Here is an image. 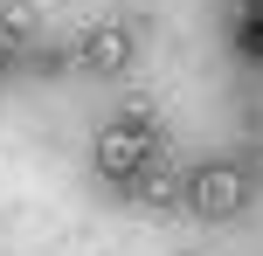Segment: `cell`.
Returning a JSON list of instances; mask_svg holds the SVG:
<instances>
[{
    "label": "cell",
    "mask_w": 263,
    "mask_h": 256,
    "mask_svg": "<svg viewBox=\"0 0 263 256\" xmlns=\"http://www.w3.org/2000/svg\"><path fill=\"white\" fill-rule=\"evenodd\" d=\"M0 63H7V42H0Z\"/></svg>",
    "instance_id": "5"
},
{
    "label": "cell",
    "mask_w": 263,
    "mask_h": 256,
    "mask_svg": "<svg viewBox=\"0 0 263 256\" xmlns=\"http://www.w3.org/2000/svg\"><path fill=\"white\" fill-rule=\"evenodd\" d=\"M139 187H145V201H153V208H166V201H180V180H139Z\"/></svg>",
    "instance_id": "4"
},
{
    "label": "cell",
    "mask_w": 263,
    "mask_h": 256,
    "mask_svg": "<svg viewBox=\"0 0 263 256\" xmlns=\"http://www.w3.org/2000/svg\"><path fill=\"white\" fill-rule=\"evenodd\" d=\"M180 201L194 208L201 222H229L250 201V173H242L236 160H208V166H194V173L180 180Z\"/></svg>",
    "instance_id": "1"
},
{
    "label": "cell",
    "mask_w": 263,
    "mask_h": 256,
    "mask_svg": "<svg viewBox=\"0 0 263 256\" xmlns=\"http://www.w3.org/2000/svg\"><path fill=\"white\" fill-rule=\"evenodd\" d=\"M97 173L111 180V187H139L145 180V160H153V139H139V132H125V125H104V132H97Z\"/></svg>",
    "instance_id": "2"
},
{
    "label": "cell",
    "mask_w": 263,
    "mask_h": 256,
    "mask_svg": "<svg viewBox=\"0 0 263 256\" xmlns=\"http://www.w3.org/2000/svg\"><path fill=\"white\" fill-rule=\"evenodd\" d=\"M132 55H139V42H132L125 21H90V35H83V69L90 76H125Z\"/></svg>",
    "instance_id": "3"
}]
</instances>
